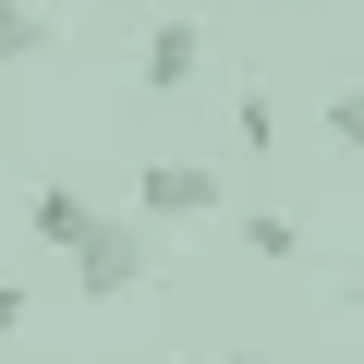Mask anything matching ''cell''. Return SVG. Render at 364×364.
<instances>
[{
    "label": "cell",
    "mask_w": 364,
    "mask_h": 364,
    "mask_svg": "<svg viewBox=\"0 0 364 364\" xmlns=\"http://www.w3.org/2000/svg\"><path fill=\"white\" fill-rule=\"evenodd\" d=\"M219 364H267V352H219Z\"/></svg>",
    "instance_id": "cell-11"
},
{
    "label": "cell",
    "mask_w": 364,
    "mask_h": 364,
    "mask_svg": "<svg viewBox=\"0 0 364 364\" xmlns=\"http://www.w3.org/2000/svg\"><path fill=\"white\" fill-rule=\"evenodd\" d=\"M61 267H73V291H85V304H134V291L170 267V231H158L146 207H134V219H109V207H97V219H85V243H73Z\"/></svg>",
    "instance_id": "cell-1"
},
{
    "label": "cell",
    "mask_w": 364,
    "mask_h": 364,
    "mask_svg": "<svg viewBox=\"0 0 364 364\" xmlns=\"http://www.w3.org/2000/svg\"><path fill=\"white\" fill-rule=\"evenodd\" d=\"M158 231H207V219H231V182L207 170V158H146V195H134Z\"/></svg>",
    "instance_id": "cell-2"
},
{
    "label": "cell",
    "mask_w": 364,
    "mask_h": 364,
    "mask_svg": "<svg viewBox=\"0 0 364 364\" xmlns=\"http://www.w3.org/2000/svg\"><path fill=\"white\" fill-rule=\"evenodd\" d=\"M340 304H352V328H364V279H352V291H340Z\"/></svg>",
    "instance_id": "cell-10"
},
{
    "label": "cell",
    "mask_w": 364,
    "mask_h": 364,
    "mask_svg": "<svg viewBox=\"0 0 364 364\" xmlns=\"http://www.w3.org/2000/svg\"><path fill=\"white\" fill-rule=\"evenodd\" d=\"M243 255H267V267H291V255H304V231H291L279 207H243Z\"/></svg>",
    "instance_id": "cell-6"
},
{
    "label": "cell",
    "mask_w": 364,
    "mask_h": 364,
    "mask_svg": "<svg viewBox=\"0 0 364 364\" xmlns=\"http://www.w3.org/2000/svg\"><path fill=\"white\" fill-rule=\"evenodd\" d=\"M85 219H97L85 182H37V195H25V231H37L49 255H73V243H85Z\"/></svg>",
    "instance_id": "cell-4"
},
{
    "label": "cell",
    "mask_w": 364,
    "mask_h": 364,
    "mask_svg": "<svg viewBox=\"0 0 364 364\" xmlns=\"http://www.w3.org/2000/svg\"><path fill=\"white\" fill-rule=\"evenodd\" d=\"M134 73H146V97H182V85L207 73V37L182 25V13H158V25H146V49H134Z\"/></svg>",
    "instance_id": "cell-3"
},
{
    "label": "cell",
    "mask_w": 364,
    "mask_h": 364,
    "mask_svg": "<svg viewBox=\"0 0 364 364\" xmlns=\"http://www.w3.org/2000/svg\"><path fill=\"white\" fill-rule=\"evenodd\" d=\"M231 122H243V146H255V158L279 146V109H267V85H243V109H231Z\"/></svg>",
    "instance_id": "cell-8"
},
{
    "label": "cell",
    "mask_w": 364,
    "mask_h": 364,
    "mask_svg": "<svg viewBox=\"0 0 364 364\" xmlns=\"http://www.w3.org/2000/svg\"><path fill=\"white\" fill-rule=\"evenodd\" d=\"M0 328H25V279H0Z\"/></svg>",
    "instance_id": "cell-9"
},
{
    "label": "cell",
    "mask_w": 364,
    "mask_h": 364,
    "mask_svg": "<svg viewBox=\"0 0 364 364\" xmlns=\"http://www.w3.org/2000/svg\"><path fill=\"white\" fill-rule=\"evenodd\" d=\"M328 146L364 170V73H352V85H328Z\"/></svg>",
    "instance_id": "cell-7"
},
{
    "label": "cell",
    "mask_w": 364,
    "mask_h": 364,
    "mask_svg": "<svg viewBox=\"0 0 364 364\" xmlns=\"http://www.w3.org/2000/svg\"><path fill=\"white\" fill-rule=\"evenodd\" d=\"M49 37H61V0H0V73L49 61Z\"/></svg>",
    "instance_id": "cell-5"
}]
</instances>
